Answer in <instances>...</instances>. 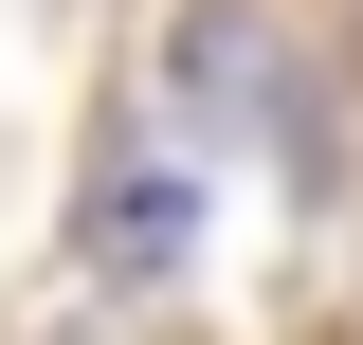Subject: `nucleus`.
Listing matches in <instances>:
<instances>
[{
	"instance_id": "1",
	"label": "nucleus",
	"mask_w": 363,
	"mask_h": 345,
	"mask_svg": "<svg viewBox=\"0 0 363 345\" xmlns=\"http://www.w3.org/2000/svg\"><path fill=\"white\" fill-rule=\"evenodd\" d=\"M182 236H200V200H182L164 164H109L91 182V273H164Z\"/></svg>"
}]
</instances>
